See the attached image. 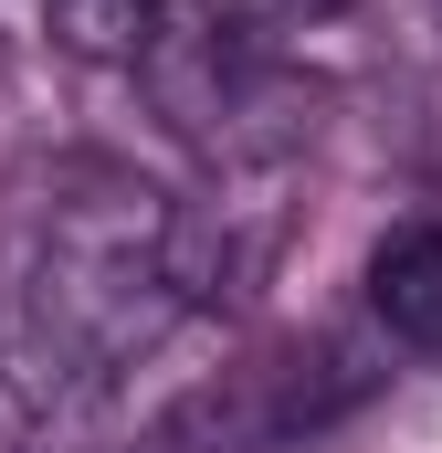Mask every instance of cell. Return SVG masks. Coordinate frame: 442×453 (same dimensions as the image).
<instances>
[{
	"mask_svg": "<svg viewBox=\"0 0 442 453\" xmlns=\"http://www.w3.org/2000/svg\"><path fill=\"white\" fill-rule=\"evenodd\" d=\"M369 317L390 348H442V222H400L369 253Z\"/></svg>",
	"mask_w": 442,
	"mask_h": 453,
	"instance_id": "2",
	"label": "cell"
},
{
	"mask_svg": "<svg viewBox=\"0 0 442 453\" xmlns=\"http://www.w3.org/2000/svg\"><path fill=\"white\" fill-rule=\"evenodd\" d=\"M42 32L74 64H148V42L169 21H158V0H42Z\"/></svg>",
	"mask_w": 442,
	"mask_h": 453,
	"instance_id": "3",
	"label": "cell"
},
{
	"mask_svg": "<svg viewBox=\"0 0 442 453\" xmlns=\"http://www.w3.org/2000/svg\"><path fill=\"white\" fill-rule=\"evenodd\" d=\"M285 232H295L285 169L253 158V169H221L211 190H190V201H158L148 274L169 285V306H242V296L274 274Z\"/></svg>",
	"mask_w": 442,
	"mask_h": 453,
	"instance_id": "1",
	"label": "cell"
}]
</instances>
